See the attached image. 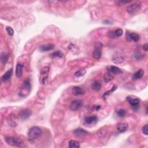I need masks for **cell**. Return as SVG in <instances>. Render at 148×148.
<instances>
[{
  "instance_id": "cell-1",
  "label": "cell",
  "mask_w": 148,
  "mask_h": 148,
  "mask_svg": "<svg viewBox=\"0 0 148 148\" xmlns=\"http://www.w3.org/2000/svg\"><path fill=\"white\" fill-rule=\"evenodd\" d=\"M5 140L8 145L12 146L22 147L24 145L23 142L20 138L13 137H6Z\"/></svg>"
},
{
  "instance_id": "cell-2",
  "label": "cell",
  "mask_w": 148,
  "mask_h": 148,
  "mask_svg": "<svg viewBox=\"0 0 148 148\" xmlns=\"http://www.w3.org/2000/svg\"><path fill=\"white\" fill-rule=\"evenodd\" d=\"M41 134H42L41 129L38 127L35 126L30 128V130H29V131H28V136L30 140H34L38 138L41 136Z\"/></svg>"
},
{
  "instance_id": "cell-3",
  "label": "cell",
  "mask_w": 148,
  "mask_h": 148,
  "mask_svg": "<svg viewBox=\"0 0 148 148\" xmlns=\"http://www.w3.org/2000/svg\"><path fill=\"white\" fill-rule=\"evenodd\" d=\"M30 90H31V84H30V80L28 79H27L24 82L23 86H22V87H21L20 91V96L22 97L27 96L28 94V93H29V92H30Z\"/></svg>"
},
{
  "instance_id": "cell-4",
  "label": "cell",
  "mask_w": 148,
  "mask_h": 148,
  "mask_svg": "<svg viewBox=\"0 0 148 148\" xmlns=\"http://www.w3.org/2000/svg\"><path fill=\"white\" fill-rule=\"evenodd\" d=\"M50 71V68L49 67H43L40 74V82L42 84H45L46 83V81L49 76V73Z\"/></svg>"
},
{
  "instance_id": "cell-5",
  "label": "cell",
  "mask_w": 148,
  "mask_h": 148,
  "mask_svg": "<svg viewBox=\"0 0 148 148\" xmlns=\"http://www.w3.org/2000/svg\"><path fill=\"white\" fill-rule=\"evenodd\" d=\"M141 9V4L140 3L135 2L128 6L127 8V12L129 14H135L140 11Z\"/></svg>"
},
{
  "instance_id": "cell-6",
  "label": "cell",
  "mask_w": 148,
  "mask_h": 148,
  "mask_svg": "<svg viewBox=\"0 0 148 148\" xmlns=\"http://www.w3.org/2000/svg\"><path fill=\"white\" fill-rule=\"evenodd\" d=\"M124 60H125L124 55L120 53H115V55H113L112 58V60L113 62H114L115 64H116L122 63V62L124 61Z\"/></svg>"
},
{
  "instance_id": "cell-7",
  "label": "cell",
  "mask_w": 148,
  "mask_h": 148,
  "mask_svg": "<svg viewBox=\"0 0 148 148\" xmlns=\"http://www.w3.org/2000/svg\"><path fill=\"white\" fill-rule=\"evenodd\" d=\"M102 45L101 43H98L97 44V45L95 47V49L94 50L93 56L94 59H99L101 56L102 54Z\"/></svg>"
},
{
  "instance_id": "cell-8",
  "label": "cell",
  "mask_w": 148,
  "mask_h": 148,
  "mask_svg": "<svg viewBox=\"0 0 148 148\" xmlns=\"http://www.w3.org/2000/svg\"><path fill=\"white\" fill-rule=\"evenodd\" d=\"M82 106V101L80 100H75L71 102L70 108L72 111H76Z\"/></svg>"
},
{
  "instance_id": "cell-9",
  "label": "cell",
  "mask_w": 148,
  "mask_h": 148,
  "mask_svg": "<svg viewBox=\"0 0 148 148\" xmlns=\"http://www.w3.org/2000/svg\"><path fill=\"white\" fill-rule=\"evenodd\" d=\"M127 100L132 106L134 110L137 111L140 106V100L138 98H132L130 97H127Z\"/></svg>"
},
{
  "instance_id": "cell-10",
  "label": "cell",
  "mask_w": 148,
  "mask_h": 148,
  "mask_svg": "<svg viewBox=\"0 0 148 148\" xmlns=\"http://www.w3.org/2000/svg\"><path fill=\"white\" fill-rule=\"evenodd\" d=\"M126 38L128 41H133L134 42H138L140 40L139 34L135 33H127L126 34Z\"/></svg>"
},
{
  "instance_id": "cell-11",
  "label": "cell",
  "mask_w": 148,
  "mask_h": 148,
  "mask_svg": "<svg viewBox=\"0 0 148 148\" xmlns=\"http://www.w3.org/2000/svg\"><path fill=\"white\" fill-rule=\"evenodd\" d=\"M31 111L28 109H24L21 110L19 113V116L22 119V120H26L31 115Z\"/></svg>"
},
{
  "instance_id": "cell-12",
  "label": "cell",
  "mask_w": 148,
  "mask_h": 148,
  "mask_svg": "<svg viewBox=\"0 0 148 148\" xmlns=\"http://www.w3.org/2000/svg\"><path fill=\"white\" fill-rule=\"evenodd\" d=\"M12 74H13V70L11 68L3 75V76L1 77L2 82H7V81L10 79L11 77L12 76Z\"/></svg>"
},
{
  "instance_id": "cell-13",
  "label": "cell",
  "mask_w": 148,
  "mask_h": 148,
  "mask_svg": "<svg viewBox=\"0 0 148 148\" xmlns=\"http://www.w3.org/2000/svg\"><path fill=\"white\" fill-rule=\"evenodd\" d=\"M108 71L111 74H123V71L120 68L116 67V66L111 65L108 67Z\"/></svg>"
},
{
  "instance_id": "cell-14",
  "label": "cell",
  "mask_w": 148,
  "mask_h": 148,
  "mask_svg": "<svg viewBox=\"0 0 148 148\" xmlns=\"http://www.w3.org/2000/svg\"><path fill=\"white\" fill-rule=\"evenodd\" d=\"M74 133L78 137H83L88 134L87 131L81 128L75 129L74 131Z\"/></svg>"
},
{
  "instance_id": "cell-15",
  "label": "cell",
  "mask_w": 148,
  "mask_h": 148,
  "mask_svg": "<svg viewBox=\"0 0 148 148\" xmlns=\"http://www.w3.org/2000/svg\"><path fill=\"white\" fill-rule=\"evenodd\" d=\"M23 65L21 64L20 62H18L16 67V75L17 78H21L23 73Z\"/></svg>"
},
{
  "instance_id": "cell-16",
  "label": "cell",
  "mask_w": 148,
  "mask_h": 148,
  "mask_svg": "<svg viewBox=\"0 0 148 148\" xmlns=\"http://www.w3.org/2000/svg\"><path fill=\"white\" fill-rule=\"evenodd\" d=\"M72 93L74 96H78V95H82V94H84L85 92L83 89H82V88L78 86H75L72 88Z\"/></svg>"
},
{
  "instance_id": "cell-17",
  "label": "cell",
  "mask_w": 148,
  "mask_h": 148,
  "mask_svg": "<svg viewBox=\"0 0 148 148\" xmlns=\"http://www.w3.org/2000/svg\"><path fill=\"white\" fill-rule=\"evenodd\" d=\"M128 125L127 123H119L117 125V127L116 128L118 131L120 132V133H124L125 131L127 130Z\"/></svg>"
},
{
  "instance_id": "cell-18",
  "label": "cell",
  "mask_w": 148,
  "mask_h": 148,
  "mask_svg": "<svg viewBox=\"0 0 148 148\" xmlns=\"http://www.w3.org/2000/svg\"><path fill=\"white\" fill-rule=\"evenodd\" d=\"M97 120H98V118H97L96 116L86 117L84 119L85 122H86V123L87 124H92L96 123Z\"/></svg>"
},
{
  "instance_id": "cell-19",
  "label": "cell",
  "mask_w": 148,
  "mask_h": 148,
  "mask_svg": "<svg viewBox=\"0 0 148 148\" xmlns=\"http://www.w3.org/2000/svg\"><path fill=\"white\" fill-rule=\"evenodd\" d=\"M143 74H144V71L142 70H138V71H137L134 74V75H133V79L134 80H137L138 79H140L141 78H142L143 76Z\"/></svg>"
},
{
  "instance_id": "cell-20",
  "label": "cell",
  "mask_w": 148,
  "mask_h": 148,
  "mask_svg": "<svg viewBox=\"0 0 148 148\" xmlns=\"http://www.w3.org/2000/svg\"><path fill=\"white\" fill-rule=\"evenodd\" d=\"M55 48L54 45H52V44H47V45H45L41 46L39 48V49L41 52H48L49 50H52Z\"/></svg>"
},
{
  "instance_id": "cell-21",
  "label": "cell",
  "mask_w": 148,
  "mask_h": 148,
  "mask_svg": "<svg viewBox=\"0 0 148 148\" xmlns=\"http://www.w3.org/2000/svg\"><path fill=\"white\" fill-rule=\"evenodd\" d=\"M7 122L9 125H11L12 127H15L17 124L15 121V115H11L9 116V117L7 119Z\"/></svg>"
},
{
  "instance_id": "cell-22",
  "label": "cell",
  "mask_w": 148,
  "mask_h": 148,
  "mask_svg": "<svg viewBox=\"0 0 148 148\" xmlns=\"http://www.w3.org/2000/svg\"><path fill=\"white\" fill-rule=\"evenodd\" d=\"M92 88L94 91L98 92L101 88V84L98 81H94L92 84Z\"/></svg>"
},
{
  "instance_id": "cell-23",
  "label": "cell",
  "mask_w": 148,
  "mask_h": 148,
  "mask_svg": "<svg viewBox=\"0 0 148 148\" xmlns=\"http://www.w3.org/2000/svg\"><path fill=\"white\" fill-rule=\"evenodd\" d=\"M50 56L52 58H57V57H62L63 56V53L60 50H57L56 52L52 53L50 55Z\"/></svg>"
},
{
  "instance_id": "cell-24",
  "label": "cell",
  "mask_w": 148,
  "mask_h": 148,
  "mask_svg": "<svg viewBox=\"0 0 148 148\" xmlns=\"http://www.w3.org/2000/svg\"><path fill=\"white\" fill-rule=\"evenodd\" d=\"M104 79L105 82L108 83L113 79V77L111 74V73H110V72H107V73H105L104 75Z\"/></svg>"
},
{
  "instance_id": "cell-25",
  "label": "cell",
  "mask_w": 148,
  "mask_h": 148,
  "mask_svg": "<svg viewBox=\"0 0 148 148\" xmlns=\"http://www.w3.org/2000/svg\"><path fill=\"white\" fill-rule=\"evenodd\" d=\"M68 146L71 148H78L79 147L80 145L79 143V142L74 140H71L69 142Z\"/></svg>"
},
{
  "instance_id": "cell-26",
  "label": "cell",
  "mask_w": 148,
  "mask_h": 148,
  "mask_svg": "<svg viewBox=\"0 0 148 148\" xmlns=\"http://www.w3.org/2000/svg\"><path fill=\"white\" fill-rule=\"evenodd\" d=\"M86 70H84V69H81V70H79L77 72H75V75L76 77L79 78L81 77H83V75L86 74Z\"/></svg>"
},
{
  "instance_id": "cell-27",
  "label": "cell",
  "mask_w": 148,
  "mask_h": 148,
  "mask_svg": "<svg viewBox=\"0 0 148 148\" xmlns=\"http://www.w3.org/2000/svg\"><path fill=\"white\" fill-rule=\"evenodd\" d=\"M116 89H117V86H113V87H112V89L110 90H109V91H107V92H106L104 94V95H103V96H102V97L104 98H106L107 97H108V96L109 95V94H111V93H112V92H114L115 90H116Z\"/></svg>"
},
{
  "instance_id": "cell-28",
  "label": "cell",
  "mask_w": 148,
  "mask_h": 148,
  "mask_svg": "<svg viewBox=\"0 0 148 148\" xmlns=\"http://www.w3.org/2000/svg\"><path fill=\"white\" fill-rule=\"evenodd\" d=\"M8 55L5 53H2L1 55V61L2 63L4 64L8 61Z\"/></svg>"
},
{
  "instance_id": "cell-29",
  "label": "cell",
  "mask_w": 148,
  "mask_h": 148,
  "mask_svg": "<svg viewBox=\"0 0 148 148\" xmlns=\"http://www.w3.org/2000/svg\"><path fill=\"white\" fill-rule=\"evenodd\" d=\"M117 115L120 118H124L126 115V111L123 109H120L117 111Z\"/></svg>"
},
{
  "instance_id": "cell-30",
  "label": "cell",
  "mask_w": 148,
  "mask_h": 148,
  "mask_svg": "<svg viewBox=\"0 0 148 148\" xmlns=\"http://www.w3.org/2000/svg\"><path fill=\"white\" fill-rule=\"evenodd\" d=\"M6 31H7V32L8 33V34L10 36H12L14 35V31L13 30V28L11 27H7L6 28Z\"/></svg>"
},
{
  "instance_id": "cell-31",
  "label": "cell",
  "mask_w": 148,
  "mask_h": 148,
  "mask_svg": "<svg viewBox=\"0 0 148 148\" xmlns=\"http://www.w3.org/2000/svg\"><path fill=\"white\" fill-rule=\"evenodd\" d=\"M123 31L120 29V28H119V29H117L115 31V35L117 37L122 36L123 35Z\"/></svg>"
},
{
  "instance_id": "cell-32",
  "label": "cell",
  "mask_w": 148,
  "mask_h": 148,
  "mask_svg": "<svg viewBox=\"0 0 148 148\" xmlns=\"http://www.w3.org/2000/svg\"><path fill=\"white\" fill-rule=\"evenodd\" d=\"M142 133L145 135H148V125L147 124H145L144 126L142 127Z\"/></svg>"
},
{
  "instance_id": "cell-33",
  "label": "cell",
  "mask_w": 148,
  "mask_h": 148,
  "mask_svg": "<svg viewBox=\"0 0 148 148\" xmlns=\"http://www.w3.org/2000/svg\"><path fill=\"white\" fill-rule=\"evenodd\" d=\"M98 136L100 137L104 138L106 135V133H105V131L104 130H102V129H101V130L98 131Z\"/></svg>"
},
{
  "instance_id": "cell-34",
  "label": "cell",
  "mask_w": 148,
  "mask_h": 148,
  "mask_svg": "<svg viewBox=\"0 0 148 148\" xmlns=\"http://www.w3.org/2000/svg\"><path fill=\"white\" fill-rule=\"evenodd\" d=\"M108 36L109 37V38H114L116 37L115 31H109L108 34Z\"/></svg>"
},
{
  "instance_id": "cell-35",
  "label": "cell",
  "mask_w": 148,
  "mask_h": 148,
  "mask_svg": "<svg viewBox=\"0 0 148 148\" xmlns=\"http://www.w3.org/2000/svg\"><path fill=\"white\" fill-rule=\"evenodd\" d=\"M135 58H136L137 60H140L141 59H142L143 57H144V55H141L140 53V54H138V53H137V54H135Z\"/></svg>"
},
{
  "instance_id": "cell-36",
  "label": "cell",
  "mask_w": 148,
  "mask_h": 148,
  "mask_svg": "<svg viewBox=\"0 0 148 148\" xmlns=\"http://www.w3.org/2000/svg\"><path fill=\"white\" fill-rule=\"evenodd\" d=\"M143 49L145 50V51H147V49H148V45L147 43L145 44V45L143 46Z\"/></svg>"
},
{
  "instance_id": "cell-37",
  "label": "cell",
  "mask_w": 148,
  "mask_h": 148,
  "mask_svg": "<svg viewBox=\"0 0 148 148\" xmlns=\"http://www.w3.org/2000/svg\"><path fill=\"white\" fill-rule=\"evenodd\" d=\"M105 23H106L107 24H111V21H109L108 20H105V21H104V23L105 24Z\"/></svg>"
},
{
  "instance_id": "cell-38",
  "label": "cell",
  "mask_w": 148,
  "mask_h": 148,
  "mask_svg": "<svg viewBox=\"0 0 148 148\" xmlns=\"http://www.w3.org/2000/svg\"><path fill=\"white\" fill-rule=\"evenodd\" d=\"M95 108H96V111H98V110H99V109L101 108V106H99V105L98 106H96Z\"/></svg>"
}]
</instances>
